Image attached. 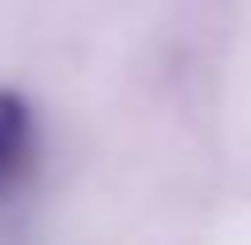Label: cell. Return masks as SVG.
<instances>
[{"mask_svg": "<svg viewBox=\"0 0 251 245\" xmlns=\"http://www.w3.org/2000/svg\"><path fill=\"white\" fill-rule=\"evenodd\" d=\"M38 165V117L11 91H0V208H11Z\"/></svg>", "mask_w": 251, "mask_h": 245, "instance_id": "obj_1", "label": "cell"}]
</instances>
